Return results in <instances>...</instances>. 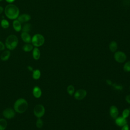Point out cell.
Returning a JSON list of instances; mask_svg holds the SVG:
<instances>
[{
	"label": "cell",
	"mask_w": 130,
	"mask_h": 130,
	"mask_svg": "<svg viewBox=\"0 0 130 130\" xmlns=\"http://www.w3.org/2000/svg\"><path fill=\"white\" fill-rule=\"evenodd\" d=\"M31 29V25L30 23H26L22 27V31L25 32H29Z\"/></svg>",
	"instance_id": "ac0fdd59"
},
{
	"label": "cell",
	"mask_w": 130,
	"mask_h": 130,
	"mask_svg": "<svg viewBox=\"0 0 130 130\" xmlns=\"http://www.w3.org/2000/svg\"><path fill=\"white\" fill-rule=\"evenodd\" d=\"M129 113H130V111L129 109H125L122 112V117L125 118H126L129 116Z\"/></svg>",
	"instance_id": "484cf974"
},
{
	"label": "cell",
	"mask_w": 130,
	"mask_h": 130,
	"mask_svg": "<svg viewBox=\"0 0 130 130\" xmlns=\"http://www.w3.org/2000/svg\"><path fill=\"white\" fill-rule=\"evenodd\" d=\"M119 114V111L117 108L115 106H111L110 108V114L111 117L113 119H116Z\"/></svg>",
	"instance_id": "30bf717a"
},
{
	"label": "cell",
	"mask_w": 130,
	"mask_h": 130,
	"mask_svg": "<svg viewBox=\"0 0 130 130\" xmlns=\"http://www.w3.org/2000/svg\"><path fill=\"white\" fill-rule=\"evenodd\" d=\"M3 0H0V2H2V1H3Z\"/></svg>",
	"instance_id": "d6a6232c"
},
{
	"label": "cell",
	"mask_w": 130,
	"mask_h": 130,
	"mask_svg": "<svg viewBox=\"0 0 130 130\" xmlns=\"http://www.w3.org/2000/svg\"><path fill=\"white\" fill-rule=\"evenodd\" d=\"M121 130H129V126H128V124H125V125L122 126Z\"/></svg>",
	"instance_id": "83f0119b"
},
{
	"label": "cell",
	"mask_w": 130,
	"mask_h": 130,
	"mask_svg": "<svg viewBox=\"0 0 130 130\" xmlns=\"http://www.w3.org/2000/svg\"><path fill=\"white\" fill-rule=\"evenodd\" d=\"M0 22H1V21H0Z\"/></svg>",
	"instance_id": "e575fe53"
},
{
	"label": "cell",
	"mask_w": 130,
	"mask_h": 130,
	"mask_svg": "<svg viewBox=\"0 0 130 130\" xmlns=\"http://www.w3.org/2000/svg\"><path fill=\"white\" fill-rule=\"evenodd\" d=\"M7 3H9V4H12L13 2H14L15 1V0H5Z\"/></svg>",
	"instance_id": "f546056e"
},
{
	"label": "cell",
	"mask_w": 130,
	"mask_h": 130,
	"mask_svg": "<svg viewBox=\"0 0 130 130\" xmlns=\"http://www.w3.org/2000/svg\"><path fill=\"white\" fill-rule=\"evenodd\" d=\"M22 50L26 52H30L31 50H33V45L30 44V43H26L25 45H24L22 47Z\"/></svg>",
	"instance_id": "e0dca14e"
},
{
	"label": "cell",
	"mask_w": 130,
	"mask_h": 130,
	"mask_svg": "<svg viewBox=\"0 0 130 130\" xmlns=\"http://www.w3.org/2000/svg\"><path fill=\"white\" fill-rule=\"evenodd\" d=\"M75 91V88L74 86L70 85L67 87V92L70 95H72Z\"/></svg>",
	"instance_id": "603a6c76"
},
{
	"label": "cell",
	"mask_w": 130,
	"mask_h": 130,
	"mask_svg": "<svg viewBox=\"0 0 130 130\" xmlns=\"http://www.w3.org/2000/svg\"><path fill=\"white\" fill-rule=\"evenodd\" d=\"M129 90H130V87H129Z\"/></svg>",
	"instance_id": "836d02e7"
},
{
	"label": "cell",
	"mask_w": 130,
	"mask_h": 130,
	"mask_svg": "<svg viewBox=\"0 0 130 130\" xmlns=\"http://www.w3.org/2000/svg\"><path fill=\"white\" fill-rule=\"evenodd\" d=\"M18 44V38L15 35H10L6 39L5 46L10 50L15 49Z\"/></svg>",
	"instance_id": "3957f363"
},
{
	"label": "cell",
	"mask_w": 130,
	"mask_h": 130,
	"mask_svg": "<svg viewBox=\"0 0 130 130\" xmlns=\"http://www.w3.org/2000/svg\"><path fill=\"white\" fill-rule=\"evenodd\" d=\"M123 70L126 72H130V61L126 62L124 66H123Z\"/></svg>",
	"instance_id": "cb8c5ba5"
},
{
	"label": "cell",
	"mask_w": 130,
	"mask_h": 130,
	"mask_svg": "<svg viewBox=\"0 0 130 130\" xmlns=\"http://www.w3.org/2000/svg\"><path fill=\"white\" fill-rule=\"evenodd\" d=\"M41 77V72L39 70H35L32 71V78L35 80L39 79Z\"/></svg>",
	"instance_id": "7402d4cb"
},
{
	"label": "cell",
	"mask_w": 130,
	"mask_h": 130,
	"mask_svg": "<svg viewBox=\"0 0 130 130\" xmlns=\"http://www.w3.org/2000/svg\"><path fill=\"white\" fill-rule=\"evenodd\" d=\"M115 123L117 125L122 126L125 124H127V120L126 118L123 117H119L115 119Z\"/></svg>",
	"instance_id": "4fadbf2b"
},
{
	"label": "cell",
	"mask_w": 130,
	"mask_h": 130,
	"mask_svg": "<svg viewBox=\"0 0 130 130\" xmlns=\"http://www.w3.org/2000/svg\"><path fill=\"white\" fill-rule=\"evenodd\" d=\"M41 55V52L38 47H35L32 50V57L35 60H38Z\"/></svg>",
	"instance_id": "9a60e30c"
},
{
	"label": "cell",
	"mask_w": 130,
	"mask_h": 130,
	"mask_svg": "<svg viewBox=\"0 0 130 130\" xmlns=\"http://www.w3.org/2000/svg\"><path fill=\"white\" fill-rule=\"evenodd\" d=\"M87 92L84 89H79L77 90L74 94V98L77 100H81L86 95Z\"/></svg>",
	"instance_id": "ba28073f"
},
{
	"label": "cell",
	"mask_w": 130,
	"mask_h": 130,
	"mask_svg": "<svg viewBox=\"0 0 130 130\" xmlns=\"http://www.w3.org/2000/svg\"><path fill=\"white\" fill-rule=\"evenodd\" d=\"M115 60L119 63H122L126 59V56L125 54L122 51L116 52L114 55Z\"/></svg>",
	"instance_id": "8992f818"
},
{
	"label": "cell",
	"mask_w": 130,
	"mask_h": 130,
	"mask_svg": "<svg viewBox=\"0 0 130 130\" xmlns=\"http://www.w3.org/2000/svg\"><path fill=\"white\" fill-rule=\"evenodd\" d=\"M11 55V52L9 50H6L4 51L1 55V59L3 61H6L9 59Z\"/></svg>",
	"instance_id": "2e32d148"
},
{
	"label": "cell",
	"mask_w": 130,
	"mask_h": 130,
	"mask_svg": "<svg viewBox=\"0 0 130 130\" xmlns=\"http://www.w3.org/2000/svg\"><path fill=\"white\" fill-rule=\"evenodd\" d=\"M1 25L4 29H7L10 26L9 22L5 19H3L1 21Z\"/></svg>",
	"instance_id": "ffe728a7"
},
{
	"label": "cell",
	"mask_w": 130,
	"mask_h": 130,
	"mask_svg": "<svg viewBox=\"0 0 130 130\" xmlns=\"http://www.w3.org/2000/svg\"><path fill=\"white\" fill-rule=\"evenodd\" d=\"M5 48V45L0 41V51H3Z\"/></svg>",
	"instance_id": "4316f807"
},
{
	"label": "cell",
	"mask_w": 130,
	"mask_h": 130,
	"mask_svg": "<svg viewBox=\"0 0 130 130\" xmlns=\"http://www.w3.org/2000/svg\"><path fill=\"white\" fill-rule=\"evenodd\" d=\"M12 25L15 31L17 32H19L22 29V26H21V23L17 19L13 20L12 23Z\"/></svg>",
	"instance_id": "7c38bea8"
},
{
	"label": "cell",
	"mask_w": 130,
	"mask_h": 130,
	"mask_svg": "<svg viewBox=\"0 0 130 130\" xmlns=\"http://www.w3.org/2000/svg\"><path fill=\"white\" fill-rule=\"evenodd\" d=\"M109 49L112 52H114L117 49V44L115 41H112L109 44Z\"/></svg>",
	"instance_id": "d6986e66"
},
{
	"label": "cell",
	"mask_w": 130,
	"mask_h": 130,
	"mask_svg": "<svg viewBox=\"0 0 130 130\" xmlns=\"http://www.w3.org/2000/svg\"><path fill=\"white\" fill-rule=\"evenodd\" d=\"M4 11V8H3L2 6H0V14H1Z\"/></svg>",
	"instance_id": "4dcf8cb0"
},
{
	"label": "cell",
	"mask_w": 130,
	"mask_h": 130,
	"mask_svg": "<svg viewBox=\"0 0 130 130\" xmlns=\"http://www.w3.org/2000/svg\"><path fill=\"white\" fill-rule=\"evenodd\" d=\"M43 125V122L41 119L38 118V119L36 121V126L38 128H41L42 127Z\"/></svg>",
	"instance_id": "d4e9b609"
},
{
	"label": "cell",
	"mask_w": 130,
	"mask_h": 130,
	"mask_svg": "<svg viewBox=\"0 0 130 130\" xmlns=\"http://www.w3.org/2000/svg\"><path fill=\"white\" fill-rule=\"evenodd\" d=\"M3 115L7 119H12L15 115V111L12 108H8L4 110Z\"/></svg>",
	"instance_id": "52a82bcc"
},
{
	"label": "cell",
	"mask_w": 130,
	"mask_h": 130,
	"mask_svg": "<svg viewBox=\"0 0 130 130\" xmlns=\"http://www.w3.org/2000/svg\"><path fill=\"white\" fill-rule=\"evenodd\" d=\"M7 126V121L3 118L0 119V130H5Z\"/></svg>",
	"instance_id": "44dd1931"
},
{
	"label": "cell",
	"mask_w": 130,
	"mask_h": 130,
	"mask_svg": "<svg viewBox=\"0 0 130 130\" xmlns=\"http://www.w3.org/2000/svg\"><path fill=\"white\" fill-rule=\"evenodd\" d=\"M32 94L36 98H39L42 95V91L38 86H35L32 90Z\"/></svg>",
	"instance_id": "5bb4252c"
},
{
	"label": "cell",
	"mask_w": 130,
	"mask_h": 130,
	"mask_svg": "<svg viewBox=\"0 0 130 130\" xmlns=\"http://www.w3.org/2000/svg\"><path fill=\"white\" fill-rule=\"evenodd\" d=\"M45 110L44 107L41 104L37 105L34 109V113L38 118L43 117L45 114Z\"/></svg>",
	"instance_id": "5b68a950"
},
{
	"label": "cell",
	"mask_w": 130,
	"mask_h": 130,
	"mask_svg": "<svg viewBox=\"0 0 130 130\" xmlns=\"http://www.w3.org/2000/svg\"><path fill=\"white\" fill-rule=\"evenodd\" d=\"M28 108L27 101L22 98L18 99L14 103V109L15 112L18 113H23L26 111Z\"/></svg>",
	"instance_id": "7a4b0ae2"
},
{
	"label": "cell",
	"mask_w": 130,
	"mask_h": 130,
	"mask_svg": "<svg viewBox=\"0 0 130 130\" xmlns=\"http://www.w3.org/2000/svg\"><path fill=\"white\" fill-rule=\"evenodd\" d=\"M27 69H28L29 71H32V68L31 67H30V66H28V67H27Z\"/></svg>",
	"instance_id": "1f68e13d"
},
{
	"label": "cell",
	"mask_w": 130,
	"mask_h": 130,
	"mask_svg": "<svg viewBox=\"0 0 130 130\" xmlns=\"http://www.w3.org/2000/svg\"><path fill=\"white\" fill-rule=\"evenodd\" d=\"M31 19V16L28 14H22L19 15L17 18V20L21 23H25L29 21Z\"/></svg>",
	"instance_id": "9c48e42d"
},
{
	"label": "cell",
	"mask_w": 130,
	"mask_h": 130,
	"mask_svg": "<svg viewBox=\"0 0 130 130\" xmlns=\"http://www.w3.org/2000/svg\"><path fill=\"white\" fill-rule=\"evenodd\" d=\"M45 42V38L44 36L40 34H36L31 38V42L32 45L35 47H38L42 46Z\"/></svg>",
	"instance_id": "277c9868"
},
{
	"label": "cell",
	"mask_w": 130,
	"mask_h": 130,
	"mask_svg": "<svg viewBox=\"0 0 130 130\" xmlns=\"http://www.w3.org/2000/svg\"><path fill=\"white\" fill-rule=\"evenodd\" d=\"M22 40L25 43H30L31 42V38L28 32H22L21 34Z\"/></svg>",
	"instance_id": "8fae6325"
},
{
	"label": "cell",
	"mask_w": 130,
	"mask_h": 130,
	"mask_svg": "<svg viewBox=\"0 0 130 130\" xmlns=\"http://www.w3.org/2000/svg\"><path fill=\"white\" fill-rule=\"evenodd\" d=\"M125 100L128 103L130 104V95H127L126 96Z\"/></svg>",
	"instance_id": "f1b7e54d"
},
{
	"label": "cell",
	"mask_w": 130,
	"mask_h": 130,
	"mask_svg": "<svg viewBox=\"0 0 130 130\" xmlns=\"http://www.w3.org/2000/svg\"><path fill=\"white\" fill-rule=\"evenodd\" d=\"M4 12L6 16L10 20L17 19L19 15L20 11L17 6L14 4H10L7 5L5 9Z\"/></svg>",
	"instance_id": "6da1fadb"
}]
</instances>
